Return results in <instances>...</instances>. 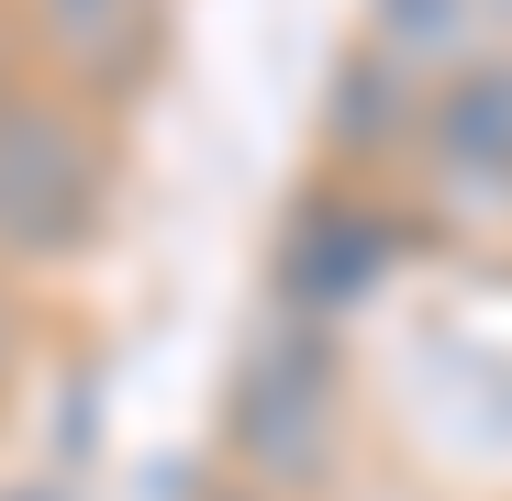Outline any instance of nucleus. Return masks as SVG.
<instances>
[{"label": "nucleus", "mask_w": 512, "mask_h": 501, "mask_svg": "<svg viewBox=\"0 0 512 501\" xmlns=\"http://www.w3.org/2000/svg\"><path fill=\"white\" fill-rule=\"evenodd\" d=\"M101 223V156L67 112L0 90V257H67Z\"/></svg>", "instance_id": "nucleus-1"}, {"label": "nucleus", "mask_w": 512, "mask_h": 501, "mask_svg": "<svg viewBox=\"0 0 512 501\" xmlns=\"http://www.w3.org/2000/svg\"><path fill=\"white\" fill-rule=\"evenodd\" d=\"M234 446L268 479H312L334 446V346L312 312H279L234 368Z\"/></svg>", "instance_id": "nucleus-2"}, {"label": "nucleus", "mask_w": 512, "mask_h": 501, "mask_svg": "<svg viewBox=\"0 0 512 501\" xmlns=\"http://www.w3.org/2000/svg\"><path fill=\"white\" fill-rule=\"evenodd\" d=\"M390 268V223L379 212H346V201H312L279 245V312H334V301H368Z\"/></svg>", "instance_id": "nucleus-3"}, {"label": "nucleus", "mask_w": 512, "mask_h": 501, "mask_svg": "<svg viewBox=\"0 0 512 501\" xmlns=\"http://www.w3.org/2000/svg\"><path fill=\"white\" fill-rule=\"evenodd\" d=\"M435 167L457 190H512V67H468L435 101Z\"/></svg>", "instance_id": "nucleus-4"}, {"label": "nucleus", "mask_w": 512, "mask_h": 501, "mask_svg": "<svg viewBox=\"0 0 512 501\" xmlns=\"http://www.w3.org/2000/svg\"><path fill=\"white\" fill-rule=\"evenodd\" d=\"M512 23V0H379V56L390 67H468Z\"/></svg>", "instance_id": "nucleus-5"}, {"label": "nucleus", "mask_w": 512, "mask_h": 501, "mask_svg": "<svg viewBox=\"0 0 512 501\" xmlns=\"http://www.w3.org/2000/svg\"><path fill=\"white\" fill-rule=\"evenodd\" d=\"M45 34L90 78H134L145 45H156V0H45Z\"/></svg>", "instance_id": "nucleus-6"}]
</instances>
